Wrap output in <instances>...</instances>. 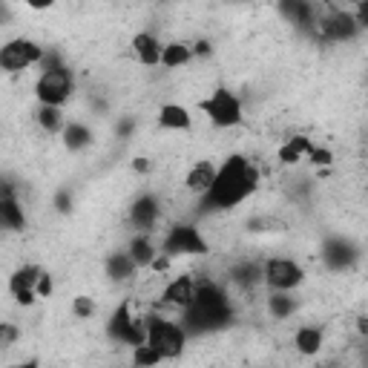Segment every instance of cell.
Returning a JSON list of instances; mask_svg holds the SVG:
<instances>
[{"mask_svg":"<svg viewBox=\"0 0 368 368\" xmlns=\"http://www.w3.org/2000/svg\"><path fill=\"white\" fill-rule=\"evenodd\" d=\"M37 61H44V49L32 41H12L0 52V67L6 72H21Z\"/></svg>","mask_w":368,"mask_h":368,"instance_id":"cell-7","label":"cell"},{"mask_svg":"<svg viewBox=\"0 0 368 368\" xmlns=\"http://www.w3.org/2000/svg\"><path fill=\"white\" fill-rule=\"evenodd\" d=\"M216 167H213L210 161H199L193 164L190 173H187V190L190 193H207L213 187V182H216Z\"/></svg>","mask_w":368,"mask_h":368,"instance_id":"cell-13","label":"cell"},{"mask_svg":"<svg viewBox=\"0 0 368 368\" xmlns=\"http://www.w3.org/2000/svg\"><path fill=\"white\" fill-rule=\"evenodd\" d=\"M72 311H75V317L87 319V317H92V314H95V302H92L89 297H78V299L72 302Z\"/></svg>","mask_w":368,"mask_h":368,"instance_id":"cell-29","label":"cell"},{"mask_svg":"<svg viewBox=\"0 0 368 368\" xmlns=\"http://www.w3.org/2000/svg\"><path fill=\"white\" fill-rule=\"evenodd\" d=\"M314 150V144H311V139H308V135H294V139H290L288 144H282L279 147V161L282 164H297L302 156H308V152Z\"/></svg>","mask_w":368,"mask_h":368,"instance_id":"cell-16","label":"cell"},{"mask_svg":"<svg viewBox=\"0 0 368 368\" xmlns=\"http://www.w3.org/2000/svg\"><path fill=\"white\" fill-rule=\"evenodd\" d=\"M265 282L274 290H290L302 282V268L290 259H270L265 265Z\"/></svg>","mask_w":368,"mask_h":368,"instance_id":"cell-9","label":"cell"},{"mask_svg":"<svg viewBox=\"0 0 368 368\" xmlns=\"http://www.w3.org/2000/svg\"><path fill=\"white\" fill-rule=\"evenodd\" d=\"M294 342H297V348L302 354H317L322 348V334L317 331V328H299Z\"/></svg>","mask_w":368,"mask_h":368,"instance_id":"cell-21","label":"cell"},{"mask_svg":"<svg viewBox=\"0 0 368 368\" xmlns=\"http://www.w3.org/2000/svg\"><path fill=\"white\" fill-rule=\"evenodd\" d=\"M37 279H41V270H37L35 265H24L17 274L12 277L9 288H12V294H17V290H26V288H35Z\"/></svg>","mask_w":368,"mask_h":368,"instance_id":"cell-22","label":"cell"},{"mask_svg":"<svg viewBox=\"0 0 368 368\" xmlns=\"http://www.w3.org/2000/svg\"><path fill=\"white\" fill-rule=\"evenodd\" d=\"M109 334L127 345H141L147 342V322L130 314V302H121L109 319Z\"/></svg>","mask_w":368,"mask_h":368,"instance_id":"cell-6","label":"cell"},{"mask_svg":"<svg viewBox=\"0 0 368 368\" xmlns=\"http://www.w3.org/2000/svg\"><path fill=\"white\" fill-rule=\"evenodd\" d=\"M230 319V305L225 290L216 288L213 282L202 285L196 290L193 302L184 308V322L190 331H207V328H219Z\"/></svg>","mask_w":368,"mask_h":368,"instance_id":"cell-2","label":"cell"},{"mask_svg":"<svg viewBox=\"0 0 368 368\" xmlns=\"http://www.w3.org/2000/svg\"><path fill=\"white\" fill-rule=\"evenodd\" d=\"M308 159H311V164H317V167H328V164H331L334 161V152L331 150H311V152H308Z\"/></svg>","mask_w":368,"mask_h":368,"instance_id":"cell-30","label":"cell"},{"mask_svg":"<svg viewBox=\"0 0 368 368\" xmlns=\"http://www.w3.org/2000/svg\"><path fill=\"white\" fill-rule=\"evenodd\" d=\"M147 342L156 348L161 357H179L182 348H184V331L176 322L150 317L147 319Z\"/></svg>","mask_w":368,"mask_h":368,"instance_id":"cell-3","label":"cell"},{"mask_svg":"<svg viewBox=\"0 0 368 368\" xmlns=\"http://www.w3.org/2000/svg\"><path fill=\"white\" fill-rule=\"evenodd\" d=\"M256 184H259V170L245 156H230L219 167L213 187L207 190V204L219 210H230L242 199H247L256 190Z\"/></svg>","mask_w":368,"mask_h":368,"instance_id":"cell-1","label":"cell"},{"mask_svg":"<svg viewBox=\"0 0 368 368\" xmlns=\"http://www.w3.org/2000/svg\"><path fill=\"white\" fill-rule=\"evenodd\" d=\"M297 311V299L294 297H285V294H277V297H270V314L285 319Z\"/></svg>","mask_w":368,"mask_h":368,"instance_id":"cell-27","label":"cell"},{"mask_svg":"<svg viewBox=\"0 0 368 368\" xmlns=\"http://www.w3.org/2000/svg\"><path fill=\"white\" fill-rule=\"evenodd\" d=\"M135 365H156L159 360H164L156 348H152L150 342H141V345H135Z\"/></svg>","mask_w":368,"mask_h":368,"instance_id":"cell-28","label":"cell"},{"mask_svg":"<svg viewBox=\"0 0 368 368\" xmlns=\"http://www.w3.org/2000/svg\"><path fill=\"white\" fill-rule=\"evenodd\" d=\"M132 167H135V170H139V173H144V170H150V164H147V159H135V161H132Z\"/></svg>","mask_w":368,"mask_h":368,"instance_id":"cell-38","label":"cell"},{"mask_svg":"<svg viewBox=\"0 0 368 368\" xmlns=\"http://www.w3.org/2000/svg\"><path fill=\"white\" fill-rule=\"evenodd\" d=\"M193 52H196V55H210V44H207V41H199Z\"/></svg>","mask_w":368,"mask_h":368,"instance_id":"cell-37","label":"cell"},{"mask_svg":"<svg viewBox=\"0 0 368 368\" xmlns=\"http://www.w3.org/2000/svg\"><path fill=\"white\" fill-rule=\"evenodd\" d=\"M69 204H72V199L67 196V193H61V196H58V210L67 213V210H69Z\"/></svg>","mask_w":368,"mask_h":368,"instance_id":"cell-35","label":"cell"},{"mask_svg":"<svg viewBox=\"0 0 368 368\" xmlns=\"http://www.w3.org/2000/svg\"><path fill=\"white\" fill-rule=\"evenodd\" d=\"M37 124H41L46 132H55V130H61L64 119H61V109H58L55 104H44L41 112H37Z\"/></svg>","mask_w":368,"mask_h":368,"instance_id":"cell-26","label":"cell"},{"mask_svg":"<svg viewBox=\"0 0 368 368\" xmlns=\"http://www.w3.org/2000/svg\"><path fill=\"white\" fill-rule=\"evenodd\" d=\"M0 216H3V225L9 230H21L26 225V216H24V207L17 204L12 196H3V202H0Z\"/></svg>","mask_w":368,"mask_h":368,"instance_id":"cell-18","label":"cell"},{"mask_svg":"<svg viewBox=\"0 0 368 368\" xmlns=\"http://www.w3.org/2000/svg\"><path fill=\"white\" fill-rule=\"evenodd\" d=\"M357 24L368 29V0H360V6H357Z\"/></svg>","mask_w":368,"mask_h":368,"instance_id":"cell-32","label":"cell"},{"mask_svg":"<svg viewBox=\"0 0 368 368\" xmlns=\"http://www.w3.org/2000/svg\"><path fill=\"white\" fill-rule=\"evenodd\" d=\"M37 98L41 104H64L69 95H72V72L67 67H58V69H44V75L37 78Z\"/></svg>","mask_w":368,"mask_h":368,"instance_id":"cell-5","label":"cell"},{"mask_svg":"<svg viewBox=\"0 0 368 368\" xmlns=\"http://www.w3.org/2000/svg\"><path fill=\"white\" fill-rule=\"evenodd\" d=\"M322 259L328 262V268H345V265H351L354 262V247L348 245V242H342V239H331L325 245V254H322Z\"/></svg>","mask_w":368,"mask_h":368,"instance_id":"cell-15","label":"cell"},{"mask_svg":"<svg viewBox=\"0 0 368 368\" xmlns=\"http://www.w3.org/2000/svg\"><path fill=\"white\" fill-rule=\"evenodd\" d=\"M132 49H135V58H139L141 64H147V67L161 64V52H164V46H161L150 32L135 35V37H132Z\"/></svg>","mask_w":368,"mask_h":368,"instance_id":"cell-12","label":"cell"},{"mask_svg":"<svg viewBox=\"0 0 368 368\" xmlns=\"http://www.w3.org/2000/svg\"><path fill=\"white\" fill-rule=\"evenodd\" d=\"M207 245L204 239L199 236V230L193 227V225H179V227H173L167 239H164V254L170 256H179V254H204Z\"/></svg>","mask_w":368,"mask_h":368,"instance_id":"cell-8","label":"cell"},{"mask_svg":"<svg viewBox=\"0 0 368 368\" xmlns=\"http://www.w3.org/2000/svg\"><path fill=\"white\" fill-rule=\"evenodd\" d=\"M193 297H196V288H193L190 277H176L164 288V294H161V299L167 305H176V308H187L193 302Z\"/></svg>","mask_w":368,"mask_h":368,"instance_id":"cell-11","label":"cell"},{"mask_svg":"<svg viewBox=\"0 0 368 368\" xmlns=\"http://www.w3.org/2000/svg\"><path fill=\"white\" fill-rule=\"evenodd\" d=\"M64 139H67V147H69V150H81V147L89 144L92 132H89L84 124H69V127L64 130Z\"/></svg>","mask_w":368,"mask_h":368,"instance_id":"cell-25","label":"cell"},{"mask_svg":"<svg viewBox=\"0 0 368 368\" xmlns=\"http://www.w3.org/2000/svg\"><path fill=\"white\" fill-rule=\"evenodd\" d=\"M190 55H193V49L187 44H179V41L176 44H167L164 52H161V67H167V69L184 67L190 61Z\"/></svg>","mask_w":368,"mask_h":368,"instance_id":"cell-19","label":"cell"},{"mask_svg":"<svg viewBox=\"0 0 368 368\" xmlns=\"http://www.w3.org/2000/svg\"><path fill=\"white\" fill-rule=\"evenodd\" d=\"M234 279H236L239 285L250 288V285H256L259 279H265V268H259V265H254V262L239 265V268H234Z\"/></svg>","mask_w":368,"mask_h":368,"instance_id":"cell-24","label":"cell"},{"mask_svg":"<svg viewBox=\"0 0 368 368\" xmlns=\"http://www.w3.org/2000/svg\"><path fill=\"white\" fill-rule=\"evenodd\" d=\"M107 270H109L112 279H127V277H132V270H135V259L130 254H115L107 262Z\"/></svg>","mask_w":368,"mask_h":368,"instance_id":"cell-23","label":"cell"},{"mask_svg":"<svg viewBox=\"0 0 368 368\" xmlns=\"http://www.w3.org/2000/svg\"><path fill=\"white\" fill-rule=\"evenodd\" d=\"M159 124L164 130H190V112L179 104H164L159 112Z\"/></svg>","mask_w":368,"mask_h":368,"instance_id":"cell-17","label":"cell"},{"mask_svg":"<svg viewBox=\"0 0 368 368\" xmlns=\"http://www.w3.org/2000/svg\"><path fill=\"white\" fill-rule=\"evenodd\" d=\"M130 219H132V225H135V227L150 230L152 225H156V219H159V202L152 199V196H141L139 202L132 204Z\"/></svg>","mask_w":368,"mask_h":368,"instance_id":"cell-14","label":"cell"},{"mask_svg":"<svg viewBox=\"0 0 368 368\" xmlns=\"http://www.w3.org/2000/svg\"><path fill=\"white\" fill-rule=\"evenodd\" d=\"M319 29H322V37H328V41H348V37L357 35L360 24H357V17H351V15L334 12V15L325 17Z\"/></svg>","mask_w":368,"mask_h":368,"instance_id":"cell-10","label":"cell"},{"mask_svg":"<svg viewBox=\"0 0 368 368\" xmlns=\"http://www.w3.org/2000/svg\"><path fill=\"white\" fill-rule=\"evenodd\" d=\"M24 3L32 6V9H49V6L55 3V0H24Z\"/></svg>","mask_w":368,"mask_h":368,"instance_id":"cell-34","label":"cell"},{"mask_svg":"<svg viewBox=\"0 0 368 368\" xmlns=\"http://www.w3.org/2000/svg\"><path fill=\"white\" fill-rule=\"evenodd\" d=\"M130 256L135 259L139 268H150L152 259H156V247H152V242L147 236H139V239L130 242Z\"/></svg>","mask_w":368,"mask_h":368,"instance_id":"cell-20","label":"cell"},{"mask_svg":"<svg viewBox=\"0 0 368 368\" xmlns=\"http://www.w3.org/2000/svg\"><path fill=\"white\" fill-rule=\"evenodd\" d=\"M35 290H37V297H41V299H49V297H52V277H49V274H41V279H37Z\"/></svg>","mask_w":368,"mask_h":368,"instance_id":"cell-31","label":"cell"},{"mask_svg":"<svg viewBox=\"0 0 368 368\" xmlns=\"http://www.w3.org/2000/svg\"><path fill=\"white\" fill-rule=\"evenodd\" d=\"M357 331H360L362 337H368V317H360V319H357Z\"/></svg>","mask_w":368,"mask_h":368,"instance_id":"cell-36","label":"cell"},{"mask_svg":"<svg viewBox=\"0 0 368 368\" xmlns=\"http://www.w3.org/2000/svg\"><path fill=\"white\" fill-rule=\"evenodd\" d=\"M202 109L216 127H236L242 124V104L230 89H216L207 101H202Z\"/></svg>","mask_w":368,"mask_h":368,"instance_id":"cell-4","label":"cell"},{"mask_svg":"<svg viewBox=\"0 0 368 368\" xmlns=\"http://www.w3.org/2000/svg\"><path fill=\"white\" fill-rule=\"evenodd\" d=\"M15 337H17L15 328H12V325H3V331H0V345H12Z\"/></svg>","mask_w":368,"mask_h":368,"instance_id":"cell-33","label":"cell"}]
</instances>
